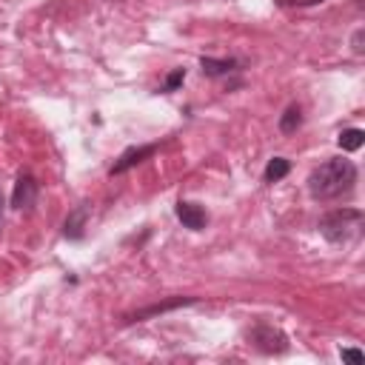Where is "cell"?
Returning a JSON list of instances; mask_svg holds the SVG:
<instances>
[{
    "label": "cell",
    "instance_id": "cell-1",
    "mask_svg": "<svg viewBox=\"0 0 365 365\" xmlns=\"http://www.w3.org/2000/svg\"><path fill=\"white\" fill-rule=\"evenodd\" d=\"M354 182H356V165L345 157H334L311 171L308 191L317 200H334V197H342L345 191H351Z\"/></svg>",
    "mask_w": 365,
    "mask_h": 365
},
{
    "label": "cell",
    "instance_id": "cell-2",
    "mask_svg": "<svg viewBox=\"0 0 365 365\" xmlns=\"http://www.w3.org/2000/svg\"><path fill=\"white\" fill-rule=\"evenodd\" d=\"M362 231V211L359 208H336L319 220V234L328 242H348Z\"/></svg>",
    "mask_w": 365,
    "mask_h": 365
},
{
    "label": "cell",
    "instance_id": "cell-3",
    "mask_svg": "<svg viewBox=\"0 0 365 365\" xmlns=\"http://www.w3.org/2000/svg\"><path fill=\"white\" fill-rule=\"evenodd\" d=\"M251 342H254L259 351H265V354H282V351L288 348L285 334L277 331V328H271V325H257V328L251 331Z\"/></svg>",
    "mask_w": 365,
    "mask_h": 365
},
{
    "label": "cell",
    "instance_id": "cell-4",
    "mask_svg": "<svg viewBox=\"0 0 365 365\" xmlns=\"http://www.w3.org/2000/svg\"><path fill=\"white\" fill-rule=\"evenodd\" d=\"M37 200V180L31 174H20L17 182H14V191H11V205L17 211H29Z\"/></svg>",
    "mask_w": 365,
    "mask_h": 365
},
{
    "label": "cell",
    "instance_id": "cell-5",
    "mask_svg": "<svg viewBox=\"0 0 365 365\" xmlns=\"http://www.w3.org/2000/svg\"><path fill=\"white\" fill-rule=\"evenodd\" d=\"M154 148H157V145H131V148H125V151L117 157V163L111 165V174H123V171L134 168L137 163H143L145 157H151Z\"/></svg>",
    "mask_w": 365,
    "mask_h": 365
},
{
    "label": "cell",
    "instance_id": "cell-6",
    "mask_svg": "<svg viewBox=\"0 0 365 365\" xmlns=\"http://www.w3.org/2000/svg\"><path fill=\"white\" fill-rule=\"evenodd\" d=\"M177 220H180L185 228L200 231V228H205L208 214H205V211H202L197 202H185V200H180V202H177Z\"/></svg>",
    "mask_w": 365,
    "mask_h": 365
},
{
    "label": "cell",
    "instance_id": "cell-7",
    "mask_svg": "<svg viewBox=\"0 0 365 365\" xmlns=\"http://www.w3.org/2000/svg\"><path fill=\"white\" fill-rule=\"evenodd\" d=\"M88 205L83 202V205H77L68 217H66V222H63V234L68 237V240H80L83 237V231H86V222H88Z\"/></svg>",
    "mask_w": 365,
    "mask_h": 365
},
{
    "label": "cell",
    "instance_id": "cell-8",
    "mask_svg": "<svg viewBox=\"0 0 365 365\" xmlns=\"http://www.w3.org/2000/svg\"><path fill=\"white\" fill-rule=\"evenodd\" d=\"M200 68H202V74H208V77H222V74H231L234 68H237V60H214V57H202L200 60Z\"/></svg>",
    "mask_w": 365,
    "mask_h": 365
},
{
    "label": "cell",
    "instance_id": "cell-9",
    "mask_svg": "<svg viewBox=\"0 0 365 365\" xmlns=\"http://www.w3.org/2000/svg\"><path fill=\"white\" fill-rule=\"evenodd\" d=\"M336 143H339L342 151H356V148L365 143V131H362V128H345Z\"/></svg>",
    "mask_w": 365,
    "mask_h": 365
},
{
    "label": "cell",
    "instance_id": "cell-10",
    "mask_svg": "<svg viewBox=\"0 0 365 365\" xmlns=\"http://www.w3.org/2000/svg\"><path fill=\"white\" fill-rule=\"evenodd\" d=\"M288 171H291V163H288L285 157H274V160H268V165H265V182H277V180H282Z\"/></svg>",
    "mask_w": 365,
    "mask_h": 365
},
{
    "label": "cell",
    "instance_id": "cell-11",
    "mask_svg": "<svg viewBox=\"0 0 365 365\" xmlns=\"http://www.w3.org/2000/svg\"><path fill=\"white\" fill-rule=\"evenodd\" d=\"M299 123H302V111H299V106H288L285 114L279 117V131H282V134H291V131L299 128Z\"/></svg>",
    "mask_w": 365,
    "mask_h": 365
},
{
    "label": "cell",
    "instance_id": "cell-12",
    "mask_svg": "<svg viewBox=\"0 0 365 365\" xmlns=\"http://www.w3.org/2000/svg\"><path fill=\"white\" fill-rule=\"evenodd\" d=\"M185 80V68H174L171 74H168V80H165V86H163V91H174L180 83Z\"/></svg>",
    "mask_w": 365,
    "mask_h": 365
},
{
    "label": "cell",
    "instance_id": "cell-13",
    "mask_svg": "<svg viewBox=\"0 0 365 365\" xmlns=\"http://www.w3.org/2000/svg\"><path fill=\"white\" fill-rule=\"evenodd\" d=\"M279 6H285V9H302V6H319V3H325V0H277Z\"/></svg>",
    "mask_w": 365,
    "mask_h": 365
},
{
    "label": "cell",
    "instance_id": "cell-14",
    "mask_svg": "<svg viewBox=\"0 0 365 365\" xmlns=\"http://www.w3.org/2000/svg\"><path fill=\"white\" fill-rule=\"evenodd\" d=\"M339 356L348 362H362V351L359 348H339Z\"/></svg>",
    "mask_w": 365,
    "mask_h": 365
},
{
    "label": "cell",
    "instance_id": "cell-15",
    "mask_svg": "<svg viewBox=\"0 0 365 365\" xmlns=\"http://www.w3.org/2000/svg\"><path fill=\"white\" fill-rule=\"evenodd\" d=\"M354 51H356V54H362V29L354 34Z\"/></svg>",
    "mask_w": 365,
    "mask_h": 365
},
{
    "label": "cell",
    "instance_id": "cell-16",
    "mask_svg": "<svg viewBox=\"0 0 365 365\" xmlns=\"http://www.w3.org/2000/svg\"><path fill=\"white\" fill-rule=\"evenodd\" d=\"M0 217H3V197H0Z\"/></svg>",
    "mask_w": 365,
    "mask_h": 365
}]
</instances>
